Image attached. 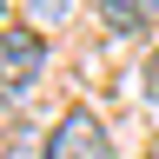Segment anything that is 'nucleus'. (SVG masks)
Masks as SVG:
<instances>
[{
	"mask_svg": "<svg viewBox=\"0 0 159 159\" xmlns=\"http://www.w3.org/2000/svg\"><path fill=\"white\" fill-rule=\"evenodd\" d=\"M40 73H47V40L40 33H0V106L27 99Z\"/></svg>",
	"mask_w": 159,
	"mask_h": 159,
	"instance_id": "f257e3e1",
	"label": "nucleus"
},
{
	"mask_svg": "<svg viewBox=\"0 0 159 159\" xmlns=\"http://www.w3.org/2000/svg\"><path fill=\"white\" fill-rule=\"evenodd\" d=\"M47 159H113L106 126H99L86 106H73V113H66V119L47 133Z\"/></svg>",
	"mask_w": 159,
	"mask_h": 159,
	"instance_id": "f03ea898",
	"label": "nucleus"
},
{
	"mask_svg": "<svg viewBox=\"0 0 159 159\" xmlns=\"http://www.w3.org/2000/svg\"><path fill=\"white\" fill-rule=\"evenodd\" d=\"M152 13H159V0H99V20H106V33H139Z\"/></svg>",
	"mask_w": 159,
	"mask_h": 159,
	"instance_id": "7ed1b4c3",
	"label": "nucleus"
},
{
	"mask_svg": "<svg viewBox=\"0 0 159 159\" xmlns=\"http://www.w3.org/2000/svg\"><path fill=\"white\" fill-rule=\"evenodd\" d=\"M66 7H73V0H27L33 27H60V20H66Z\"/></svg>",
	"mask_w": 159,
	"mask_h": 159,
	"instance_id": "20e7f679",
	"label": "nucleus"
},
{
	"mask_svg": "<svg viewBox=\"0 0 159 159\" xmlns=\"http://www.w3.org/2000/svg\"><path fill=\"white\" fill-rule=\"evenodd\" d=\"M146 99L159 106V47H152V60H146Z\"/></svg>",
	"mask_w": 159,
	"mask_h": 159,
	"instance_id": "39448f33",
	"label": "nucleus"
}]
</instances>
